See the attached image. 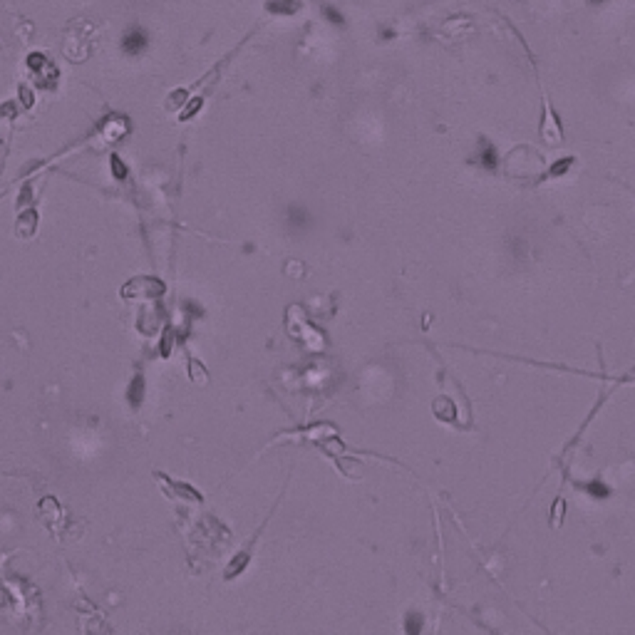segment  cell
I'll return each instance as SVG.
<instances>
[{
	"instance_id": "6da1fadb",
	"label": "cell",
	"mask_w": 635,
	"mask_h": 635,
	"mask_svg": "<svg viewBox=\"0 0 635 635\" xmlns=\"http://www.w3.org/2000/svg\"><path fill=\"white\" fill-rule=\"evenodd\" d=\"M164 293V283L157 278H134L132 283H127L122 288V295L129 298H154V295Z\"/></svg>"
}]
</instances>
